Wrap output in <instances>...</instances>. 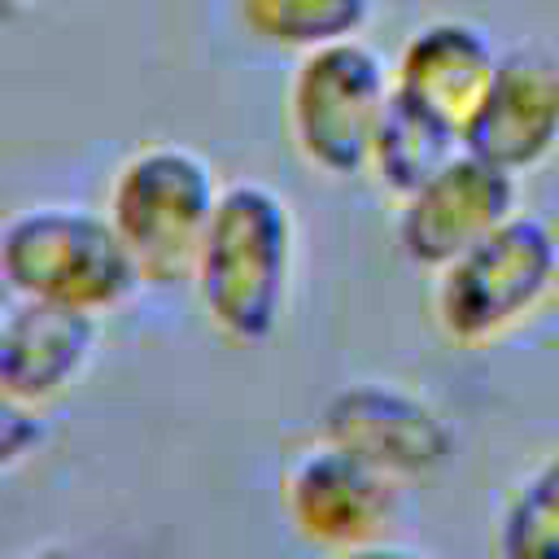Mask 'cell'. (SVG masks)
<instances>
[{
  "label": "cell",
  "mask_w": 559,
  "mask_h": 559,
  "mask_svg": "<svg viewBox=\"0 0 559 559\" xmlns=\"http://www.w3.org/2000/svg\"><path fill=\"white\" fill-rule=\"evenodd\" d=\"M297 214L280 188L262 179L223 183L188 275L223 341L266 345L280 332L297 284Z\"/></svg>",
  "instance_id": "1"
},
{
  "label": "cell",
  "mask_w": 559,
  "mask_h": 559,
  "mask_svg": "<svg viewBox=\"0 0 559 559\" xmlns=\"http://www.w3.org/2000/svg\"><path fill=\"white\" fill-rule=\"evenodd\" d=\"M520 210V179L472 148L450 153L428 179L397 197L393 240L419 271H441L467 245L502 227Z\"/></svg>",
  "instance_id": "8"
},
{
  "label": "cell",
  "mask_w": 559,
  "mask_h": 559,
  "mask_svg": "<svg viewBox=\"0 0 559 559\" xmlns=\"http://www.w3.org/2000/svg\"><path fill=\"white\" fill-rule=\"evenodd\" d=\"M463 148L515 179L559 157V57L542 44L498 52L493 79L463 131Z\"/></svg>",
  "instance_id": "9"
},
{
  "label": "cell",
  "mask_w": 559,
  "mask_h": 559,
  "mask_svg": "<svg viewBox=\"0 0 559 559\" xmlns=\"http://www.w3.org/2000/svg\"><path fill=\"white\" fill-rule=\"evenodd\" d=\"M559 297V231L528 210L432 271V323L459 349H489Z\"/></svg>",
  "instance_id": "2"
},
{
  "label": "cell",
  "mask_w": 559,
  "mask_h": 559,
  "mask_svg": "<svg viewBox=\"0 0 559 559\" xmlns=\"http://www.w3.org/2000/svg\"><path fill=\"white\" fill-rule=\"evenodd\" d=\"M328 559H437V555L415 550V546H402L393 537H380V542H367V546H354V550H336Z\"/></svg>",
  "instance_id": "16"
},
{
  "label": "cell",
  "mask_w": 559,
  "mask_h": 559,
  "mask_svg": "<svg viewBox=\"0 0 559 559\" xmlns=\"http://www.w3.org/2000/svg\"><path fill=\"white\" fill-rule=\"evenodd\" d=\"M459 148H463V140H454L450 131H441V127L389 105V118L380 127V140H376L367 175L397 201L402 192H411L419 179H428Z\"/></svg>",
  "instance_id": "14"
},
{
  "label": "cell",
  "mask_w": 559,
  "mask_h": 559,
  "mask_svg": "<svg viewBox=\"0 0 559 559\" xmlns=\"http://www.w3.org/2000/svg\"><path fill=\"white\" fill-rule=\"evenodd\" d=\"M22 559H87V555H79V550H74V546H66V542H44V546L26 550Z\"/></svg>",
  "instance_id": "17"
},
{
  "label": "cell",
  "mask_w": 559,
  "mask_h": 559,
  "mask_svg": "<svg viewBox=\"0 0 559 559\" xmlns=\"http://www.w3.org/2000/svg\"><path fill=\"white\" fill-rule=\"evenodd\" d=\"M493 66H498V48L476 22L432 17L415 26L389 61L393 105L463 140L493 79Z\"/></svg>",
  "instance_id": "10"
},
{
  "label": "cell",
  "mask_w": 559,
  "mask_h": 559,
  "mask_svg": "<svg viewBox=\"0 0 559 559\" xmlns=\"http://www.w3.org/2000/svg\"><path fill=\"white\" fill-rule=\"evenodd\" d=\"M17 9H22V0H0V31H4V26L17 17Z\"/></svg>",
  "instance_id": "18"
},
{
  "label": "cell",
  "mask_w": 559,
  "mask_h": 559,
  "mask_svg": "<svg viewBox=\"0 0 559 559\" xmlns=\"http://www.w3.org/2000/svg\"><path fill=\"white\" fill-rule=\"evenodd\" d=\"M48 437V424L39 415V406L13 397L4 384H0V472H13L22 467Z\"/></svg>",
  "instance_id": "15"
},
{
  "label": "cell",
  "mask_w": 559,
  "mask_h": 559,
  "mask_svg": "<svg viewBox=\"0 0 559 559\" xmlns=\"http://www.w3.org/2000/svg\"><path fill=\"white\" fill-rule=\"evenodd\" d=\"M214 166L175 140H157L122 157L109 179L105 214L131 249L144 284H179L192 275L197 245L218 205Z\"/></svg>",
  "instance_id": "5"
},
{
  "label": "cell",
  "mask_w": 559,
  "mask_h": 559,
  "mask_svg": "<svg viewBox=\"0 0 559 559\" xmlns=\"http://www.w3.org/2000/svg\"><path fill=\"white\" fill-rule=\"evenodd\" d=\"M498 559H559V450L537 459L507 493L493 524Z\"/></svg>",
  "instance_id": "13"
},
{
  "label": "cell",
  "mask_w": 559,
  "mask_h": 559,
  "mask_svg": "<svg viewBox=\"0 0 559 559\" xmlns=\"http://www.w3.org/2000/svg\"><path fill=\"white\" fill-rule=\"evenodd\" d=\"M319 441L341 445L393 480H424L454 459V424L424 393L393 380H354L319 406Z\"/></svg>",
  "instance_id": "7"
},
{
  "label": "cell",
  "mask_w": 559,
  "mask_h": 559,
  "mask_svg": "<svg viewBox=\"0 0 559 559\" xmlns=\"http://www.w3.org/2000/svg\"><path fill=\"white\" fill-rule=\"evenodd\" d=\"M0 280L17 301H52L83 314L127 306L144 275L105 210L35 205L0 231Z\"/></svg>",
  "instance_id": "3"
},
{
  "label": "cell",
  "mask_w": 559,
  "mask_h": 559,
  "mask_svg": "<svg viewBox=\"0 0 559 559\" xmlns=\"http://www.w3.org/2000/svg\"><path fill=\"white\" fill-rule=\"evenodd\" d=\"M96 345V314L52 301H13L0 332V384L22 402L44 406L92 367Z\"/></svg>",
  "instance_id": "11"
},
{
  "label": "cell",
  "mask_w": 559,
  "mask_h": 559,
  "mask_svg": "<svg viewBox=\"0 0 559 559\" xmlns=\"http://www.w3.org/2000/svg\"><path fill=\"white\" fill-rule=\"evenodd\" d=\"M280 507L306 546L336 555L389 537L402 511V480L341 445L314 441L284 467Z\"/></svg>",
  "instance_id": "6"
},
{
  "label": "cell",
  "mask_w": 559,
  "mask_h": 559,
  "mask_svg": "<svg viewBox=\"0 0 559 559\" xmlns=\"http://www.w3.org/2000/svg\"><path fill=\"white\" fill-rule=\"evenodd\" d=\"M231 17L249 44L301 57L358 39L376 17V0H231Z\"/></svg>",
  "instance_id": "12"
},
{
  "label": "cell",
  "mask_w": 559,
  "mask_h": 559,
  "mask_svg": "<svg viewBox=\"0 0 559 559\" xmlns=\"http://www.w3.org/2000/svg\"><path fill=\"white\" fill-rule=\"evenodd\" d=\"M4 319H9V301H0V332H4Z\"/></svg>",
  "instance_id": "19"
},
{
  "label": "cell",
  "mask_w": 559,
  "mask_h": 559,
  "mask_svg": "<svg viewBox=\"0 0 559 559\" xmlns=\"http://www.w3.org/2000/svg\"><path fill=\"white\" fill-rule=\"evenodd\" d=\"M389 105V61L358 35L293 57L284 131L306 170L323 179H358L371 166Z\"/></svg>",
  "instance_id": "4"
}]
</instances>
